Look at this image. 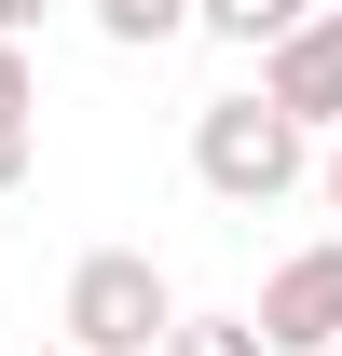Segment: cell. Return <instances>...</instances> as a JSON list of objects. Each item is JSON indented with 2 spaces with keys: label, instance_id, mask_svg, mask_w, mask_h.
<instances>
[{
  "label": "cell",
  "instance_id": "1",
  "mask_svg": "<svg viewBox=\"0 0 342 356\" xmlns=\"http://www.w3.org/2000/svg\"><path fill=\"white\" fill-rule=\"evenodd\" d=\"M55 329H69V356H151V343L178 329V288H165L151 247H96V261H69Z\"/></svg>",
  "mask_w": 342,
  "mask_h": 356
},
{
  "label": "cell",
  "instance_id": "2",
  "mask_svg": "<svg viewBox=\"0 0 342 356\" xmlns=\"http://www.w3.org/2000/svg\"><path fill=\"white\" fill-rule=\"evenodd\" d=\"M301 165H315V137L288 110H260V96H206L192 110V178L219 206H274V192H301Z\"/></svg>",
  "mask_w": 342,
  "mask_h": 356
},
{
  "label": "cell",
  "instance_id": "3",
  "mask_svg": "<svg viewBox=\"0 0 342 356\" xmlns=\"http://www.w3.org/2000/svg\"><path fill=\"white\" fill-rule=\"evenodd\" d=\"M247 329H260V356H329L342 343V233H329V247H288V261L260 274V315H247Z\"/></svg>",
  "mask_w": 342,
  "mask_h": 356
},
{
  "label": "cell",
  "instance_id": "4",
  "mask_svg": "<svg viewBox=\"0 0 342 356\" xmlns=\"http://www.w3.org/2000/svg\"><path fill=\"white\" fill-rule=\"evenodd\" d=\"M260 110H288L301 137L342 124V14H301L288 42H260Z\"/></svg>",
  "mask_w": 342,
  "mask_h": 356
},
{
  "label": "cell",
  "instance_id": "5",
  "mask_svg": "<svg viewBox=\"0 0 342 356\" xmlns=\"http://www.w3.org/2000/svg\"><path fill=\"white\" fill-rule=\"evenodd\" d=\"M301 14H315V0H192V28H206V42H288V28H301Z\"/></svg>",
  "mask_w": 342,
  "mask_h": 356
},
{
  "label": "cell",
  "instance_id": "6",
  "mask_svg": "<svg viewBox=\"0 0 342 356\" xmlns=\"http://www.w3.org/2000/svg\"><path fill=\"white\" fill-rule=\"evenodd\" d=\"M96 28H110L124 55H165L178 28H192V0H96Z\"/></svg>",
  "mask_w": 342,
  "mask_h": 356
},
{
  "label": "cell",
  "instance_id": "7",
  "mask_svg": "<svg viewBox=\"0 0 342 356\" xmlns=\"http://www.w3.org/2000/svg\"><path fill=\"white\" fill-rule=\"evenodd\" d=\"M151 356H260V329H247V315H178Z\"/></svg>",
  "mask_w": 342,
  "mask_h": 356
},
{
  "label": "cell",
  "instance_id": "8",
  "mask_svg": "<svg viewBox=\"0 0 342 356\" xmlns=\"http://www.w3.org/2000/svg\"><path fill=\"white\" fill-rule=\"evenodd\" d=\"M0 137H42V69H28V42H0Z\"/></svg>",
  "mask_w": 342,
  "mask_h": 356
},
{
  "label": "cell",
  "instance_id": "9",
  "mask_svg": "<svg viewBox=\"0 0 342 356\" xmlns=\"http://www.w3.org/2000/svg\"><path fill=\"white\" fill-rule=\"evenodd\" d=\"M28 165H42V137H0V192H28Z\"/></svg>",
  "mask_w": 342,
  "mask_h": 356
},
{
  "label": "cell",
  "instance_id": "10",
  "mask_svg": "<svg viewBox=\"0 0 342 356\" xmlns=\"http://www.w3.org/2000/svg\"><path fill=\"white\" fill-rule=\"evenodd\" d=\"M42 14H55V0H0V42H28V28H42Z\"/></svg>",
  "mask_w": 342,
  "mask_h": 356
},
{
  "label": "cell",
  "instance_id": "11",
  "mask_svg": "<svg viewBox=\"0 0 342 356\" xmlns=\"http://www.w3.org/2000/svg\"><path fill=\"white\" fill-rule=\"evenodd\" d=\"M329 220H342V124H329Z\"/></svg>",
  "mask_w": 342,
  "mask_h": 356
},
{
  "label": "cell",
  "instance_id": "12",
  "mask_svg": "<svg viewBox=\"0 0 342 356\" xmlns=\"http://www.w3.org/2000/svg\"><path fill=\"white\" fill-rule=\"evenodd\" d=\"M55 356H69V343H55Z\"/></svg>",
  "mask_w": 342,
  "mask_h": 356
},
{
  "label": "cell",
  "instance_id": "13",
  "mask_svg": "<svg viewBox=\"0 0 342 356\" xmlns=\"http://www.w3.org/2000/svg\"><path fill=\"white\" fill-rule=\"evenodd\" d=\"M329 356H342V343H329Z\"/></svg>",
  "mask_w": 342,
  "mask_h": 356
}]
</instances>
